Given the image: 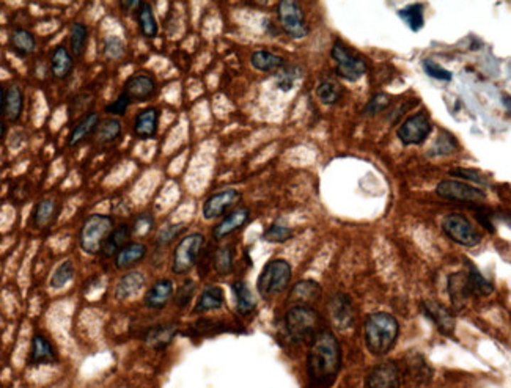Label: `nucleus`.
Wrapping results in <instances>:
<instances>
[{
  "mask_svg": "<svg viewBox=\"0 0 511 388\" xmlns=\"http://www.w3.org/2000/svg\"><path fill=\"white\" fill-rule=\"evenodd\" d=\"M205 245V236L202 233H192L184 236L173 250L172 257V272L176 275H184L190 272L202 255Z\"/></svg>",
  "mask_w": 511,
  "mask_h": 388,
  "instance_id": "nucleus-6",
  "label": "nucleus"
},
{
  "mask_svg": "<svg viewBox=\"0 0 511 388\" xmlns=\"http://www.w3.org/2000/svg\"><path fill=\"white\" fill-rule=\"evenodd\" d=\"M421 311L424 315L438 327V330L443 335H453L455 332V316L447 307L434 301H425L421 303Z\"/></svg>",
  "mask_w": 511,
  "mask_h": 388,
  "instance_id": "nucleus-15",
  "label": "nucleus"
},
{
  "mask_svg": "<svg viewBox=\"0 0 511 388\" xmlns=\"http://www.w3.org/2000/svg\"><path fill=\"white\" fill-rule=\"evenodd\" d=\"M421 68L428 74L429 77H433L436 80H442V82H450L453 79V74H451L448 70L442 68L439 63L433 62V60H424L421 62Z\"/></svg>",
  "mask_w": 511,
  "mask_h": 388,
  "instance_id": "nucleus-48",
  "label": "nucleus"
},
{
  "mask_svg": "<svg viewBox=\"0 0 511 388\" xmlns=\"http://www.w3.org/2000/svg\"><path fill=\"white\" fill-rule=\"evenodd\" d=\"M291 237H293V231L285 225H280V223H274V225H271L268 230H266L263 235L264 241L274 242V244L286 242V241H290Z\"/></svg>",
  "mask_w": 511,
  "mask_h": 388,
  "instance_id": "nucleus-47",
  "label": "nucleus"
},
{
  "mask_svg": "<svg viewBox=\"0 0 511 388\" xmlns=\"http://www.w3.org/2000/svg\"><path fill=\"white\" fill-rule=\"evenodd\" d=\"M291 266L285 259H271L263 267L257 280V289L262 297L271 298L286 291L291 281Z\"/></svg>",
  "mask_w": 511,
  "mask_h": 388,
  "instance_id": "nucleus-5",
  "label": "nucleus"
},
{
  "mask_svg": "<svg viewBox=\"0 0 511 388\" xmlns=\"http://www.w3.org/2000/svg\"><path fill=\"white\" fill-rule=\"evenodd\" d=\"M74 66H76V58L72 57L70 49L63 46V44L54 48V50L50 52L49 70L55 80L68 79L74 71Z\"/></svg>",
  "mask_w": 511,
  "mask_h": 388,
  "instance_id": "nucleus-18",
  "label": "nucleus"
},
{
  "mask_svg": "<svg viewBox=\"0 0 511 388\" xmlns=\"http://www.w3.org/2000/svg\"><path fill=\"white\" fill-rule=\"evenodd\" d=\"M456 151V140L448 132L439 134L436 139L431 149L428 151L429 158H443V156H450Z\"/></svg>",
  "mask_w": 511,
  "mask_h": 388,
  "instance_id": "nucleus-44",
  "label": "nucleus"
},
{
  "mask_svg": "<svg viewBox=\"0 0 511 388\" xmlns=\"http://www.w3.org/2000/svg\"><path fill=\"white\" fill-rule=\"evenodd\" d=\"M466 266H468V271H466V277H468V285L470 289L472 296L477 297H486L490 296L494 286L490 280H486L478 269L475 267V264H472L469 259H466Z\"/></svg>",
  "mask_w": 511,
  "mask_h": 388,
  "instance_id": "nucleus-35",
  "label": "nucleus"
},
{
  "mask_svg": "<svg viewBox=\"0 0 511 388\" xmlns=\"http://www.w3.org/2000/svg\"><path fill=\"white\" fill-rule=\"evenodd\" d=\"M5 87L0 84V117L4 115V109H5Z\"/></svg>",
  "mask_w": 511,
  "mask_h": 388,
  "instance_id": "nucleus-57",
  "label": "nucleus"
},
{
  "mask_svg": "<svg viewBox=\"0 0 511 388\" xmlns=\"http://www.w3.org/2000/svg\"><path fill=\"white\" fill-rule=\"evenodd\" d=\"M233 294L236 298V310L240 315L247 316L257 308V298L252 293L246 281H235L233 283Z\"/></svg>",
  "mask_w": 511,
  "mask_h": 388,
  "instance_id": "nucleus-36",
  "label": "nucleus"
},
{
  "mask_svg": "<svg viewBox=\"0 0 511 388\" xmlns=\"http://www.w3.org/2000/svg\"><path fill=\"white\" fill-rule=\"evenodd\" d=\"M320 315L308 305H294L286 311L285 328L293 343H306L313 340L320 327Z\"/></svg>",
  "mask_w": 511,
  "mask_h": 388,
  "instance_id": "nucleus-4",
  "label": "nucleus"
},
{
  "mask_svg": "<svg viewBox=\"0 0 511 388\" xmlns=\"http://www.w3.org/2000/svg\"><path fill=\"white\" fill-rule=\"evenodd\" d=\"M441 228L447 237L463 247H475L481 242L480 231L463 214H447L441 222Z\"/></svg>",
  "mask_w": 511,
  "mask_h": 388,
  "instance_id": "nucleus-8",
  "label": "nucleus"
},
{
  "mask_svg": "<svg viewBox=\"0 0 511 388\" xmlns=\"http://www.w3.org/2000/svg\"><path fill=\"white\" fill-rule=\"evenodd\" d=\"M148 249L146 245L142 242H128L124 247L117 253L114 257L115 267L118 271H126V269H131L142 263L144 258L146 257Z\"/></svg>",
  "mask_w": 511,
  "mask_h": 388,
  "instance_id": "nucleus-25",
  "label": "nucleus"
},
{
  "mask_svg": "<svg viewBox=\"0 0 511 388\" xmlns=\"http://www.w3.org/2000/svg\"><path fill=\"white\" fill-rule=\"evenodd\" d=\"M398 16H399V19H403L404 24L409 27L412 32H419V30H421L425 26L424 6H421L420 4L411 5V6H407V9L399 10Z\"/></svg>",
  "mask_w": 511,
  "mask_h": 388,
  "instance_id": "nucleus-40",
  "label": "nucleus"
},
{
  "mask_svg": "<svg viewBox=\"0 0 511 388\" xmlns=\"http://www.w3.org/2000/svg\"><path fill=\"white\" fill-rule=\"evenodd\" d=\"M250 65L252 68L260 72H274L282 70L286 65V60L282 55L274 54L271 50L258 49L252 52Z\"/></svg>",
  "mask_w": 511,
  "mask_h": 388,
  "instance_id": "nucleus-28",
  "label": "nucleus"
},
{
  "mask_svg": "<svg viewBox=\"0 0 511 388\" xmlns=\"http://www.w3.org/2000/svg\"><path fill=\"white\" fill-rule=\"evenodd\" d=\"M129 227H131V236H139V237L148 236L154 228V217L150 212L139 214L134 222H132V225Z\"/></svg>",
  "mask_w": 511,
  "mask_h": 388,
  "instance_id": "nucleus-46",
  "label": "nucleus"
},
{
  "mask_svg": "<svg viewBox=\"0 0 511 388\" xmlns=\"http://www.w3.org/2000/svg\"><path fill=\"white\" fill-rule=\"evenodd\" d=\"M213 267L219 277H227L233 272V250L232 247H220L213 255Z\"/></svg>",
  "mask_w": 511,
  "mask_h": 388,
  "instance_id": "nucleus-42",
  "label": "nucleus"
},
{
  "mask_svg": "<svg viewBox=\"0 0 511 388\" xmlns=\"http://www.w3.org/2000/svg\"><path fill=\"white\" fill-rule=\"evenodd\" d=\"M342 368V349L330 330H320L313 340L307 357L308 377L315 385L329 387Z\"/></svg>",
  "mask_w": 511,
  "mask_h": 388,
  "instance_id": "nucleus-1",
  "label": "nucleus"
},
{
  "mask_svg": "<svg viewBox=\"0 0 511 388\" xmlns=\"http://www.w3.org/2000/svg\"><path fill=\"white\" fill-rule=\"evenodd\" d=\"M399 324L394 315L386 311H376L368 315L364 324L365 345L370 354L382 357L394 349L398 340Z\"/></svg>",
  "mask_w": 511,
  "mask_h": 388,
  "instance_id": "nucleus-2",
  "label": "nucleus"
},
{
  "mask_svg": "<svg viewBox=\"0 0 511 388\" xmlns=\"http://www.w3.org/2000/svg\"><path fill=\"white\" fill-rule=\"evenodd\" d=\"M447 288H448V296L451 298V303H453V307L458 310L463 308L464 303L468 302V298L472 297L466 272L451 274L448 277V281H447Z\"/></svg>",
  "mask_w": 511,
  "mask_h": 388,
  "instance_id": "nucleus-30",
  "label": "nucleus"
},
{
  "mask_svg": "<svg viewBox=\"0 0 511 388\" xmlns=\"http://www.w3.org/2000/svg\"><path fill=\"white\" fill-rule=\"evenodd\" d=\"M321 297V286L320 283L313 280H302L296 283L290 293V302L296 305H308L312 302H316L318 298Z\"/></svg>",
  "mask_w": 511,
  "mask_h": 388,
  "instance_id": "nucleus-32",
  "label": "nucleus"
},
{
  "mask_svg": "<svg viewBox=\"0 0 511 388\" xmlns=\"http://www.w3.org/2000/svg\"><path fill=\"white\" fill-rule=\"evenodd\" d=\"M277 19L284 32L294 40L306 38L310 32L301 5L293 0H282L277 4Z\"/></svg>",
  "mask_w": 511,
  "mask_h": 388,
  "instance_id": "nucleus-9",
  "label": "nucleus"
},
{
  "mask_svg": "<svg viewBox=\"0 0 511 388\" xmlns=\"http://www.w3.org/2000/svg\"><path fill=\"white\" fill-rule=\"evenodd\" d=\"M301 76L302 71L299 66L286 63L282 70L277 71V77H276L277 88L282 90V92H290V90H293L296 82L301 79Z\"/></svg>",
  "mask_w": 511,
  "mask_h": 388,
  "instance_id": "nucleus-43",
  "label": "nucleus"
},
{
  "mask_svg": "<svg viewBox=\"0 0 511 388\" xmlns=\"http://www.w3.org/2000/svg\"><path fill=\"white\" fill-rule=\"evenodd\" d=\"M173 296V281L168 279L158 280L154 285L146 291L144 297V303L150 310H161L170 302Z\"/></svg>",
  "mask_w": 511,
  "mask_h": 388,
  "instance_id": "nucleus-23",
  "label": "nucleus"
},
{
  "mask_svg": "<svg viewBox=\"0 0 511 388\" xmlns=\"http://www.w3.org/2000/svg\"><path fill=\"white\" fill-rule=\"evenodd\" d=\"M74 279V264L71 259H65L55 267V271L50 275L49 286L53 289H62Z\"/></svg>",
  "mask_w": 511,
  "mask_h": 388,
  "instance_id": "nucleus-41",
  "label": "nucleus"
},
{
  "mask_svg": "<svg viewBox=\"0 0 511 388\" xmlns=\"http://www.w3.org/2000/svg\"><path fill=\"white\" fill-rule=\"evenodd\" d=\"M431 131V118H429L428 112L421 110L407 117L404 122L399 124V128L397 129V136L404 146L421 145L429 137Z\"/></svg>",
  "mask_w": 511,
  "mask_h": 388,
  "instance_id": "nucleus-10",
  "label": "nucleus"
},
{
  "mask_svg": "<svg viewBox=\"0 0 511 388\" xmlns=\"http://www.w3.org/2000/svg\"><path fill=\"white\" fill-rule=\"evenodd\" d=\"M126 52L124 41L120 36H107L102 44V54L107 60H120Z\"/></svg>",
  "mask_w": 511,
  "mask_h": 388,
  "instance_id": "nucleus-45",
  "label": "nucleus"
},
{
  "mask_svg": "<svg viewBox=\"0 0 511 388\" xmlns=\"http://www.w3.org/2000/svg\"><path fill=\"white\" fill-rule=\"evenodd\" d=\"M90 40V32L84 22H72L70 27V52L74 58H82Z\"/></svg>",
  "mask_w": 511,
  "mask_h": 388,
  "instance_id": "nucleus-34",
  "label": "nucleus"
},
{
  "mask_svg": "<svg viewBox=\"0 0 511 388\" xmlns=\"http://www.w3.org/2000/svg\"><path fill=\"white\" fill-rule=\"evenodd\" d=\"M136 18L139 22L140 33H142L145 38H150V40L156 38L159 27H158L156 16H154V13H153L151 4H148V2L140 4V9L136 13Z\"/></svg>",
  "mask_w": 511,
  "mask_h": 388,
  "instance_id": "nucleus-37",
  "label": "nucleus"
},
{
  "mask_svg": "<svg viewBox=\"0 0 511 388\" xmlns=\"http://www.w3.org/2000/svg\"><path fill=\"white\" fill-rule=\"evenodd\" d=\"M329 316L332 324L340 330H346L354 324V311L351 298L343 293H337L329 301Z\"/></svg>",
  "mask_w": 511,
  "mask_h": 388,
  "instance_id": "nucleus-16",
  "label": "nucleus"
},
{
  "mask_svg": "<svg viewBox=\"0 0 511 388\" xmlns=\"http://www.w3.org/2000/svg\"><path fill=\"white\" fill-rule=\"evenodd\" d=\"M140 4L142 2H120V10H123L124 14H132L137 13V10L140 9Z\"/></svg>",
  "mask_w": 511,
  "mask_h": 388,
  "instance_id": "nucleus-56",
  "label": "nucleus"
},
{
  "mask_svg": "<svg viewBox=\"0 0 511 388\" xmlns=\"http://www.w3.org/2000/svg\"><path fill=\"white\" fill-rule=\"evenodd\" d=\"M332 58L337 65V76L348 82H357L365 76L367 63L359 54H355L343 41L337 40L332 46Z\"/></svg>",
  "mask_w": 511,
  "mask_h": 388,
  "instance_id": "nucleus-7",
  "label": "nucleus"
},
{
  "mask_svg": "<svg viewBox=\"0 0 511 388\" xmlns=\"http://www.w3.org/2000/svg\"><path fill=\"white\" fill-rule=\"evenodd\" d=\"M123 124L118 118L109 117L99 122L98 128L93 134V141L96 145H110L122 137Z\"/></svg>",
  "mask_w": 511,
  "mask_h": 388,
  "instance_id": "nucleus-31",
  "label": "nucleus"
},
{
  "mask_svg": "<svg viewBox=\"0 0 511 388\" xmlns=\"http://www.w3.org/2000/svg\"><path fill=\"white\" fill-rule=\"evenodd\" d=\"M250 219V211L249 208H238L232 211L230 214H227L224 219H222L216 227L213 230V237L216 241H220V239L228 237L230 235L236 233L240 231Z\"/></svg>",
  "mask_w": 511,
  "mask_h": 388,
  "instance_id": "nucleus-19",
  "label": "nucleus"
},
{
  "mask_svg": "<svg viewBox=\"0 0 511 388\" xmlns=\"http://www.w3.org/2000/svg\"><path fill=\"white\" fill-rule=\"evenodd\" d=\"M409 372L416 380H428L431 377V370H429L426 362L421 357L420 362L417 360V357H414V360L409 362Z\"/></svg>",
  "mask_w": 511,
  "mask_h": 388,
  "instance_id": "nucleus-54",
  "label": "nucleus"
},
{
  "mask_svg": "<svg viewBox=\"0 0 511 388\" xmlns=\"http://www.w3.org/2000/svg\"><path fill=\"white\" fill-rule=\"evenodd\" d=\"M129 106H131V101H129L128 98H126V95L120 93V95L117 96L115 101L107 104L104 112H106L107 115H110V117L118 118V117H123V115L126 114V112H128Z\"/></svg>",
  "mask_w": 511,
  "mask_h": 388,
  "instance_id": "nucleus-53",
  "label": "nucleus"
},
{
  "mask_svg": "<svg viewBox=\"0 0 511 388\" xmlns=\"http://www.w3.org/2000/svg\"><path fill=\"white\" fill-rule=\"evenodd\" d=\"M26 106V93L21 85L11 84L5 90V109L4 117L9 123H18Z\"/></svg>",
  "mask_w": 511,
  "mask_h": 388,
  "instance_id": "nucleus-21",
  "label": "nucleus"
},
{
  "mask_svg": "<svg viewBox=\"0 0 511 388\" xmlns=\"http://www.w3.org/2000/svg\"><path fill=\"white\" fill-rule=\"evenodd\" d=\"M241 200V192L236 189H224L213 193L203 203V217L206 220L219 219L225 215L238 201Z\"/></svg>",
  "mask_w": 511,
  "mask_h": 388,
  "instance_id": "nucleus-13",
  "label": "nucleus"
},
{
  "mask_svg": "<svg viewBox=\"0 0 511 388\" xmlns=\"http://www.w3.org/2000/svg\"><path fill=\"white\" fill-rule=\"evenodd\" d=\"M450 175L466 179V181H472V183H475L478 185H488V184H490V181H488V179L485 178V175H481L478 170H473V168H453L450 171Z\"/></svg>",
  "mask_w": 511,
  "mask_h": 388,
  "instance_id": "nucleus-51",
  "label": "nucleus"
},
{
  "mask_svg": "<svg viewBox=\"0 0 511 388\" xmlns=\"http://www.w3.org/2000/svg\"><path fill=\"white\" fill-rule=\"evenodd\" d=\"M436 193L441 198L459 201V203H480V201L486 200V193L481 189L472 188L470 184H466L463 181H453V179L441 181L438 188H436Z\"/></svg>",
  "mask_w": 511,
  "mask_h": 388,
  "instance_id": "nucleus-11",
  "label": "nucleus"
},
{
  "mask_svg": "<svg viewBox=\"0 0 511 388\" xmlns=\"http://www.w3.org/2000/svg\"><path fill=\"white\" fill-rule=\"evenodd\" d=\"M367 388H399L402 374L395 362H384L368 372L365 380Z\"/></svg>",
  "mask_w": 511,
  "mask_h": 388,
  "instance_id": "nucleus-14",
  "label": "nucleus"
},
{
  "mask_svg": "<svg viewBox=\"0 0 511 388\" xmlns=\"http://www.w3.org/2000/svg\"><path fill=\"white\" fill-rule=\"evenodd\" d=\"M58 214V201L54 197L38 200L32 212V225L38 230H44L54 223Z\"/></svg>",
  "mask_w": 511,
  "mask_h": 388,
  "instance_id": "nucleus-24",
  "label": "nucleus"
},
{
  "mask_svg": "<svg viewBox=\"0 0 511 388\" xmlns=\"http://www.w3.org/2000/svg\"><path fill=\"white\" fill-rule=\"evenodd\" d=\"M57 352L53 343H50L44 335L35 333L31 345V354H28V363L33 367L40 365H53L57 362Z\"/></svg>",
  "mask_w": 511,
  "mask_h": 388,
  "instance_id": "nucleus-20",
  "label": "nucleus"
},
{
  "mask_svg": "<svg viewBox=\"0 0 511 388\" xmlns=\"http://www.w3.org/2000/svg\"><path fill=\"white\" fill-rule=\"evenodd\" d=\"M343 88L335 80H323L316 88V98L320 99L326 106H334L340 99H342Z\"/></svg>",
  "mask_w": 511,
  "mask_h": 388,
  "instance_id": "nucleus-39",
  "label": "nucleus"
},
{
  "mask_svg": "<svg viewBox=\"0 0 511 388\" xmlns=\"http://www.w3.org/2000/svg\"><path fill=\"white\" fill-rule=\"evenodd\" d=\"M183 231H186V225L184 223H175V225H167L159 231V236L156 239L158 245H167L180 236Z\"/></svg>",
  "mask_w": 511,
  "mask_h": 388,
  "instance_id": "nucleus-52",
  "label": "nucleus"
},
{
  "mask_svg": "<svg viewBox=\"0 0 511 388\" xmlns=\"http://www.w3.org/2000/svg\"><path fill=\"white\" fill-rule=\"evenodd\" d=\"M115 228V220L107 214H92L84 220L79 230V247L87 255H98L102 244Z\"/></svg>",
  "mask_w": 511,
  "mask_h": 388,
  "instance_id": "nucleus-3",
  "label": "nucleus"
},
{
  "mask_svg": "<svg viewBox=\"0 0 511 388\" xmlns=\"http://www.w3.org/2000/svg\"><path fill=\"white\" fill-rule=\"evenodd\" d=\"M159 117L161 112L156 107H146L137 112L132 123V132L140 140H148L156 137L159 129Z\"/></svg>",
  "mask_w": 511,
  "mask_h": 388,
  "instance_id": "nucleus-17",
  "label": "nucleus"
},
{
  "mask_svg": "<svg viewBox=\"0 0 511 388\" xmlns=\"http://www.w3.org/2000/svg\"><path fill=\"white\" fill-rule=\"evenodd\" d=\"M488 215H490V212H483V209H481V208L477 209V219H478V222H480L481 225H483L488 231H491V233H494V225H493V222H491L490 219H488Z\"/></svg>",
  "mask_w": 511,
  "mask_h": 388,
  "instance_id": "nucleus-55",
  "label": "nucleus"
},
{
  "mask_svg": "<svg viewBox=\"0 0 511 388\" xmlns=\"http://www.w3.org/2000/svg\"><path fill=\"white\" fill-rule=\"evenodd\" d=\"M5 136H6V124L0 119V141L5 139Z\"/></svg>",
  "mask_w": 511,
  "mask_h": 388,
  "instance_id": "nucleus-58",
  "label": "nucleus"
},
{
  "mask_svg": "<svg viewBox=\"0 0 511 388\" xmlns=\"http://www.w3.org/2000/svg\"><path fill=\"white\" fill-rule=\"evenodd\" d=\"M176 332L175 325H158L148 332L145 340L154 349H164L173 341Z\"/></svg>",
  "mask_w": 511,
  "mask_h": 388,
  "instance_id": "nucleus-38",
  "label": "nucleus"
},
{
  "mask_svg": "<svg viewBox=\"0 0 511 388\" xmlns=\"http://www.w3.org/2000/svg\"><path fill=\"white\" fill-rule=\"evenodd\" d=\"M194 293H195V283L192 280L184 281L183 285L178 288L176 294H175V301L173 302H175L176 307H180V308L188 307L189 302H190V298L194 297Z\"/></svg>",
  "mask_w": 511,
  "mask_h": 388,
  "instance_id": "nucleus-50",
  "label": "nucleus"
},
{
  "mask_svg": "<svg viewBox=\"0 0 511 388\" xmlns=\"http://www.w3.org/2000/svg\"><path fill=\"white\" fill-rule=\"evenodd\" d=\"M99 122L101 119H99L98 112H93V110L88 112V114H85L76 124L72 126L66 145H68L70 148L79 146L82 141H85L88 137L93 136L96 128H98Z\"/></svg>",
  "mask_w": 511,
  "mask_h": 388,
  "instance_id": "nucleus-22",
  "label": "nucleus"
},
{
  "mask_svg": "<svg viewBox=\"0 0 511 388\" xmlns=\"http://www.w3.org/2000/svg\"><path fill=\"white\" fill-rule=\"evenodd\" d=\"M129 237H131V227L128 223H122V225H118L110 231V235L107 236L104 244H102V249L99 253L104 258H114L117 253L129 242Z\"/></svg>",
  "mask_w": 511,
  "mask_h": 388,
  "instance_id": "nucleus-29",
  "label": "nucleus"
},
{
  "mask_svg": "<svg viewBox=\"0 0 511 388\" xmlns=\"http://www.w3.org/2000/svg\"><path fill=\"white\" fill-rule=\"evenodd\" d=\"M145 275L142 272H128L118 280L115 286V298L117 301H128V298L137 296L145 286Z\"/></svg>",
  "mask_w": 511,
  "mask_h": 388,
  "instance_id": "nucleus-27",
  "label": "nucleus"
},
{
  "mask_svg": "<svg viewBox=\"0 0 511 388\" xmlns=\"http://www.w3.org/2000/svg\"><path fill=\"white\" fill-rule=\"evenodd\" d=\"M224 303H225L224 289L219 286H206L198 297V301L194 307V313L195 315H202V313L206 311L219 310L224 307Z\"/></svg>",
  "mask_w": 511,
  "mask_h": 388,
  "instance_id": "nucleus-33",
  "label": "nucleus"
},
{
  "mask_svg": "<svg viewBox=\"0 0 511 388\" xmlns=\"http://www.w3.org/2000/svg\"><path fill=\"white\" fill-rule=\"evenodd\" d=\"M389 106H390V96L386 93H377L368 101V104L364 109V114L368 117H375L386 110Z\"/></svg>",
  "mask_w": 511,
  "mask_h": 388,
  "instance_id": "nucleus-49",
  "label": "nucleus"
},
{
  "mask_svg": "<svg viewBox=\"0 0 511 388\" xmlns=\"http://www.w3.org/2000/svg\"><path fill=\"white\" fill-rule=\"evenodd\" d=\"M9 44L11 50L18 57H28L36 50V44L38 43H36V36L31 32V30L16 27L10 32Z\"/></svg>",
  "mask_w": 511,
  "mask_h": 388,
  "instance_id": "nucleus-26",
  "label": "nucleus"
},
{
  "mask_svg": "<svg viewBox=\"0 0 511 388\" xmlns=\"http://www.w3.org/2000/svg\"><path fill=\"white\" fill-rule=\"evenodd\" d=\"M158 92V84L151 74L148 72H136L126 79L122 93L126 95V98L134 102H145L150 101Z\"/></svg>",
  "mask_w": 511,
  "mask_h": 388,
  "instance_id": "nucleus-12",
  "label": "nucleus"
}]
</instances>
